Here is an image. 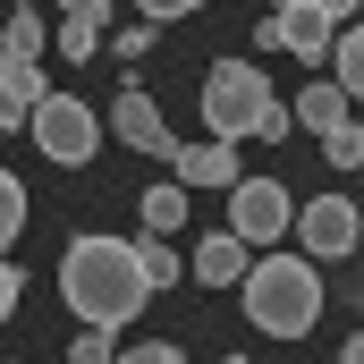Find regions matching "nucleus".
<instances>
[{"label": "nucleus", "mask_w": 364, "mask_h": 364, "mask_svg": "<svg viewBox=\"0 0 364 364\" xmlns=\"http://www.w3.org/2000/svg\"><path fill=\"white\" fill-rule=\"evenodd\" d=\"M60 296L77 305V322L85 331H127L136 314H144V296H153V279L136 263V246L127 237H77L68 255H60Z\"/></svg>", "instance_id": "1"}, {"label": "nucleus", "mask_w": 364, "mask_h": 364, "mask_svg": "<svg viewBox=\"0 0 364 364\" xmlns=\"http://www.w3.org/2000/svg\"><path fill=\"white\" fill-rule=\"evenodd\" d=\"M237 305H246V322L263 339H305L331 296H322V272L305 255H263V263H246V279H237Z\"/></svg>", "instance_id": "2"}, {"label": "nucleus", "mask_w": 364, "mask_h": 364, "mask_svg": "<svg viewBox=\"0 0 364 364\" xmlns=\"http://www.w3.org/2000/svg\"><path fill=\"white\" fill-rule=\"evenodd\" d=\"M26 136H34L43 161H60V170H85L93 153H102V119H93V102H77V93H43V102L26 110Z\"/></svg>", "instance_id": "3"}, {"label": "nucleus", "mask_w": 364, "mask_h": 364, "mask_svg": "<svg viewBox=\"0 0 364 364\" xmlns=\"http://www.w3.org/2000/svg\"><path fill=\"white\" fill-rule=\"evenodd\" d=\"M263 93H272V85H263V68H255V60H212V68H203V127L237 144V136L255 127Z\"/></svg>", "instance_id": "4"}, {"label": "nucleus", "mask_w": 364, "mask_h": 364, "mask_svg": "<svg viewBox=\"0 0 364 364\" xmlns=\"http://www.w3.org/2000/svg\"><path fill=\"white\" fill-rule=\"evenodd\" d=\"M220 195H229V237H246V246H279L288 237V212L296 203H288L279 178H229Z\"/></svg>", "instance_id": "5"}, {"label": "nucleus", "mask_w": 364, "mask_h": 364, "mask_svg": "<svg viewBox=\"0 0 364 364\" xmlns=\"http://www.w3.org/2000/svg\"><path fill=\"white\" fill-rule=\"evenodd\" d=\"M288 237L305 246V263H339V255H356V203L348 195H314V203L288 212Z\"/></svg>", "instance_id": "6"}, {"label": "nucleus", "mask_w": 364, "mask_h": 364, "mask_svg": "<svg viewBox=\"0 0 364 364\" xmlns=\"http://www.w3.org/2000/svg\"><path fill=\"white\" fill-rule=\"evenodd\" d=\"M331 26H339V17H322V9H305V0H279L272 17L255 26V43H263V51H296V60H322V51H331Z\"/></svg>", "instance_id": "7"}, {"label": "nucleus", "mask_w": 364, "mask_h": 364, "mask_svg": "<svg viewBox=\"0 0 364 364\" xmlns=\"http://www.w3.org/2000/svg\"><path fill=\"white\" fill-rule=\"evenodd\" d=\"M110 136H119V144H136V153H153V161L178 144V136L161 127V110H153V93H144V85H127L119 102H110Z\"/></svg>", "instance_id": "8"}, {"label": "nucleus", "mask_w": 364, "mask_h": 364, "mask_svg": "<svg viewBox=\"0 0 364 364\" xmlns=\"http://www.w3.org/2000/svg\"><path fill=\"white\" fill-rule=\"evenodd\" d=\"M161 161H178V186L195 195V186H229L237 178V144L229 136H203V144H170Z\"/></svg>", "instance_id": "9"}, {"label": "nucleus", "mask_w": 364, "mask_h": 364, "mask_svg": "<svg viewBox=\"0 0 364 364\" xmlns=\"http://www.w3.org/2000/svg\"><path fill=\"white\" fill-rule=\"evenodd\" d=\"M246 255H255L246 237H229V229H212V237L195 246V263H186V272L203 279V288H237V279H246Z\"/></svg>", "instance_id": "10"}, {"label": "nucleus", "mask_w": 364, "mask_h": 364, "mask_svg": "<svg viewBox=\"0 0 364 364\" xmlns=\"http://www.w3.org/2000/svg\"><path fill=\"white\" fill-rule=\"evenodd\" d=\"M43 60H0V127H26V110L43 102Z\"/></svg>", "instance_id": "11"}, {"label": "nucleus", "mask_w": 364, "mask_h": 364, "mask_svg": "<svg viewBox=\"0 0 364 364\" xmlns=\"http://www.w3.org/2000/svg\"><path fill=\"white\" fill-rule=\"evenodd\" d=\"M348 110H356V102H348L339 85H305L296 102H288V127H314V136H322V127H331V119H348Z\"/></svg>", "instance_id": "12"}, {"label": "nucleus", "mask_w": 364, "mask_h": 364, "mask_svg": "<svg viewBox=\"0 0 364 364\" xmlns=\"http://www.w3.org/2000/svg\"><path fill=\"white\" fill-rule=\"evenodd\" d=\"M136 212H144V229H153V237H178V229H186V186H144V203H136Z\"/></svg>", "instance_id": "13"}, {"label": "nucleus", "mask_w": 364, "mask_h": 364, "mask_svg": "<svg viewBox=\"0 0 364 364\" xmlns=\"http://www.w3.org/2000/svg\"><path fill=\"white\" fill-rule=\"evenodd\" d=\"M331 85L348 93V102L364 93V43L348 34V26H331Z\"/></svg>", "instance_id": "14"}, {"label": "nucleus", "mask_w": 364, "mask_h": 364, "mask_svg": "<svg viewBox=\"0 0 364 364\" xmlns=\"http://www.w3.org/2000/svg\"><path fill=\"white\" fill-rule=\"evenodd\" d=\"M0 60H43V9H9V34H0Z\"/></svg>", "instance_id": "15"}, {"label": "nucleus", "mask_w": 364, "mask_h": 364, "mask_svg": "<svg viewBox=\"0 0 364 364\" xmlns=\"http://www.w3.org/2000/svg\"><path fill=\"white\" fill-rule=\"evenodd\" d=\"M322 161H331V170H356V161H364V127H356V110L322 127Z\"/></svg>", "instance_id": "16"}, {"label": "nucleus", "mask_w": 364, "mask_h": 364, "mask_svg": "<svg viewBox=\"0 0 364 364\" xmlns=\"http://www.w3.org/2000/svg\"><path fill=\"white\" fill-rule=\"evenodd\" d=\"M17 229H26V178H17V170H0V255L17 246Z\"/></svg>", "instance_id": "17"}, {"label": "nucleus", "mask_w": 364, "mask_h": 364, "mask_svg": "<svg viewBox=\"0 0 364 364\" xmlns=\"http://www.w3.org/2000/svg\"><path fill=\"white\" fill-rule=\"evenodd\" d=\"M136 263H144L153 288H170V279H178V237H144V246H136Z\"/></svg>", "instance_id": "18"}, {"label": "nucleus", "mask_w": 364, "mask_h": 364, "mask_svg": "<svg viewBox=\"0 0 364 364\" xmlns=\"http://www.w3.org/2000/svg\"><path fill=\"white\" fill-rule=\"evenodd\" d=\"M102 51V17H60V60H93Z\"/></svg>", "instance_id": "19"}, {"label": "nucleus", "mask_w": 364, "mask_h": 364, "mask_svg": "<svg viewBox=\"0 0 364 364\" xmlns=\"http://www.w3.org/2000/svg\"><path fill=\"white\" fill-rule=\"evenodd\" d=\"M246 136H255V144H279V136H288V102H279V93H263V110H255Z\"/></svg>", "instance_id": "20"}, {"label": "nucleus", "mask_w": 364, "mask_h": 364, "mask_svg": "<svg viewBox=\"0 0 364 364\" xmlns=\"http://www.w3.org/2000/svg\"><path fill=\"white\" fill-rule=\"evenodd\" d=\"M68 364H110V331H77V348H68Z\"/></svg>", "instance_id": "21"}, {"label": "nucleus", "mask_w": 364, "mask_h": 364, "mask_svg": "<svg viewBox=\"0 0 364 364\" xmlns=\"http://www.w3.org/2000/svg\"><path fill=\"white\" fill-rule=\"evenodd\" d=\"M110 51H119V60H144V51H153V26H119Z\"/></svg>", "instance_id": "22"}, {"label": "nucleus", "mask_w": 364, "mask_h": 364, "mask_svg": "<svg viewBox=\"0 0 364 364\" xmlns=\"http://www.w3.org/2000/svg\"><path fill=\"white\" fill-rule=\"evenodd\" d=\"M110 364H178V348L170 339H144V348H127V356H110Z\"/></svg>", "instance_id": "23"}, {"label": "nucleus", "mask_w": 364, "mask_h": 364, "mask_svg": "<svg viewBox=\"0 0 364 364\" xmlns=\"http://www.w3.org/2000/svg\"><path fill=\"white\" fill-rule=\"evenodd\" d=\"M136 9H144L153 26H178V17H195V0H136Z\"/></svg>", "instance_id": "24"}, {"label": "nucleus", "mask_w": 364, "mask_h": 364, "mask_svg": "<svg viewBox=\"0 0 364 364\" xmlns=\"http://www.w3.org/2000/svg\"><path fill=\"white\" fill-rule=\"evenodd\" d=\"M60 17H102L110 26V0H60Z\"/></svg>", "instance_id": "25"}, {"label": "nucleus", "mask_w": 364, "mask_h": 364, "mask_svg": "<svg viewBox=\"0 0 364 364\" xmlns=\"http://www.w3.org/2000/svg\"><path fill=\"white\" fill-rule=\"evenodd\" d=\"M17 314V272H9V255H0V322Z\"/></svg>", "instance_id": "26"}, {"label": "nucleus", "mask_w": 364, "mask_h": 364, "mask_svg": "<svg viewBox=\"0 0 364 364\" xmlns=\"http://www.w3.org/2000/svg\"><path fill=\"white\" fill-rule=\"evenodd\" d=\"M305 9H322V17H348V9H356V0H305Z\"/></svg>", "instance_id": "27"}, {"label": "nucleus", "mask_w": 364, "mask_h": 364, "mask_svg": "<svg viewBox=\"0 0 364 364\" xmlns=\"http://www.w3.org/2000/svg\"><path fill=\"white\" fill-rule=\"evenodd\" d=\"M229 364H246V356H229Z\"/></svg>", "instance_id": "28"}, {"label": "nucleus", "mask_w": 364, "mask_h": 364, "mask_svg": "<svg viewBox=\"0 0 364 364\" xmlns=\"http://www.w3.org/2000/svg\"><path fill=\"white\" fill-rule=\"evenodd\" d=\"M178 364H186V356H178Z\"/></svg>", "instance_id": "29"}]
</instances>
